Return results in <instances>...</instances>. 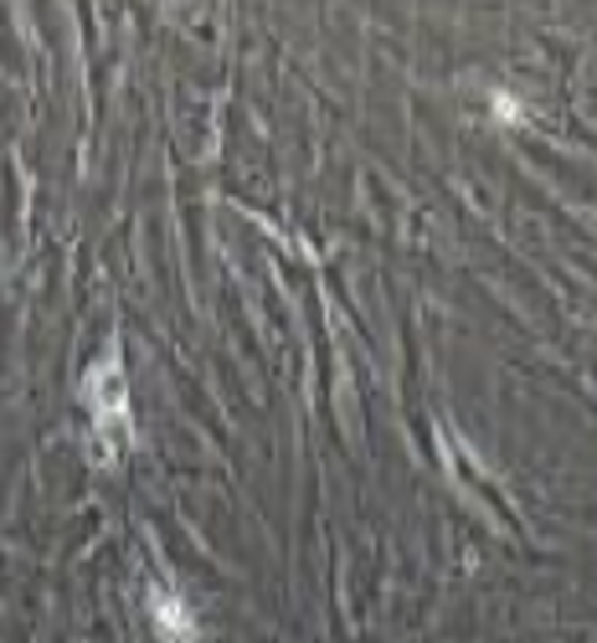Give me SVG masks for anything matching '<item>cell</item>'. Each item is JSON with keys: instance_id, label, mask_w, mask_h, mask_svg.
Here are the masks:
<instances>
[{"instance_id": "cell-1", "label": "cell", "mask_w": 597, "mask_h": 643, "mask_svg": "<svg viewBox=\"0 0 597 643\" xmlns=\"http://www.w3.org/2000/svg\"><path fill=\"white\" fill-rule=\"evenodd\" d=\"M88 402H93L99 428L114 438V453H119L124 449V432H129V402H124V366H119V355H109V361L88 376Z\"/></svg>"}, {"instance_id": "cell-2", "label": "cell", "mask_w": 597, "mask_h": 643, "mask_svg": "<svg viewBox=\"0 0 597 643\" xmlns=\"http://www.w3.org/2000/svg\"><path fill=\"white\" fill-rule=\"evenodd\" d=\"M155 618H160V623H165V633H176V639H170V643H191V639H196V628H191V618H186V607H170V597H160V603H155Z\"/></svg>"}]
</instances>
